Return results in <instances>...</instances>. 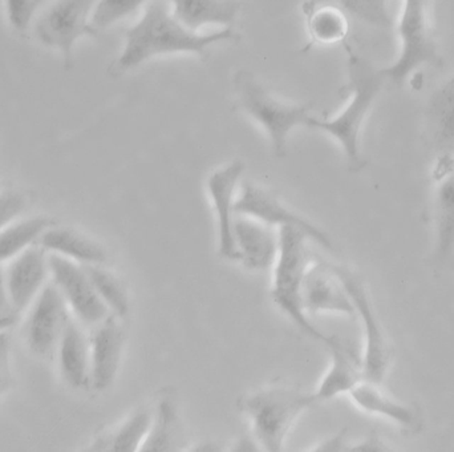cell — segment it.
Returning <instances> with one entry per match:
<instances>
[{
	"mask_svg": "<svg viewBox=\"0 0 454 452\" xmlns=\"http://www.w3.org/2000/svg\"><path fill=\"white\" fill-rule=\"evenodd\" d=\"M301 301L306 314H331L355 317V307L340 280L330 265L309 264L304 275Z\"/></svg>",
	"mask_w": 454,
	"mask_h": 452,
	"instance_id": "obj_15",
	"label": "cell"
},
{
	"mask_svg": "<svg viewBox=\"0 0 454 452\" xmlns=\"http://www.w3.org/2000/svg\"><path fill=\"white\" fill-rule=\"evenodd\" d=\"M39 241L40 246L50 253L82 265H103L108 258L100 243L69 227H48Z\"/></svg>",
	"mask_w": 454,
	"mask_h": 452,
	"instance_id": "obj_21",
	"label": "cell"
},
{
	"mask_svg": "<svg viewBox=\"0 0 454 452\" xmlns=\"http://www.w3.org/2000/svg\"><path fill=\"white\" fill-rule=\"evenodd\" d=\"M48 227V218H32L12 221L0 229V265L10 262L34 245Z\"/></svg>",
	"mask_w": 454,
	"mask_h": 452,
	"instance_id": "obj_26",
	"label": "cell"
},
{
	"mask_svg": "<svg viewBox=\"0 0 454 452\" xmlns=\"http://www.w3.org/2000/svg\"><path fill=\"white\" fill-rule=\"evenodd\" d=\"M348 395L363 413L387 419L403 429H413L418 424L419 416L415 408L387 394L381 390V385L364 379Z\"/></svg>",
	"mask_w": 454,
	"mask_h": 452,
	"instance_id": "obj_19",
	"label": "cell"
},
{
	"mask_svg": "<svg viewBox=\"0 0 454 452\" xmlns=\"http://www.w3.org/2000/svg\"><path fill=\"white\" fill-rule=\"evenodd\" d=\"M315 403V394L274 387L247 395L242 410L250 421L256 445L267 452H279L285 448L291 427Z\"/></svg>",
	"mask_w": 454,
	"mask_h": 452,
	"instance_id": "obj_4",
	"label": "cell"
},
{
	"mask_svg": "<svg viewBox=\"0 0 454 452\" xmlns=\"http://www.w3.org/2000/svg\"><path fill=\"white\" fill-rule=\"evenodd\" d=\"M45 0H4L8 21L16 31H26Z\"/></svg>",
	"mask_w": 454,
	"mask_h": 452,
	"instance_id": "obj_31",
	"label": "cell"
},
{
	"mask_svg": "<svg viewBox=\"0 0 454 452\" xmlns=\"http://www.w3.org/2000/svg\"><path fill=\"white\" fill-rule=\"evenodd\" d=\"M180 442V424H178L176 406L170 400H162L154 411L151 430H149L140 451H177Z\"/></svg>",
	"mask_w": 454,
	"mask_h": 452,
	"instance_id": "obj_25",
	"label": "cell"
},
{
	"mask_svg": "<svg viewBox=\"0 0 454 452\" xmlns=\"http://www.w3.org/2000/svg\"><path fill=\"white\" fill-rule=\"evenodd\" d=\"M153 414L149 410L136 411L116 430L98 438L90 451L136 452L140 451L149 430Z\"/></svg>",
	"mask_w": 454,
	"mask_h": 452,
	"instance_id": "obj_24",
	"label": "cell"
},
{
	"mask_svg": "<svg viewBox=\"0 0 454 452\" xmlns=\"http://www.w3.org/2000/svg\"><path fill=\"white\" fill-rule=\"evenodd\" d=\"M235 215L248 216L272 227L294 226L304 233L309 240L333 250V242L327 233L323 232L306 218L293 212L277 197L251 183H243L239 196L235 199Z\"/></svg>",
	"mask_w": 454,
	"mask_h": 452,
	"instance_id": "obj_11",
	"label": "cell"
},
{
	"mask_svg": "<svg viewBox=\"0 0 454 452\" xmlns=\"http://www.w3.org/2000/svg\"><path fill=\"white\" fill-rule=\"evenodd\" d=\"M68 320V305L63 294L53 281L45 283L29 306L24 325V338L29 352L40 358L52 355Z\"/></svg>",
	"mask_w": 454,
	"mask_h": 452,
	"instance_id": "obj_10",
	"label": "cell"
},
{
	"mask_svg": "<svg viewBox=\"0 0 454 452\" xmlns=\"http://www.w3.org/2000/svg\"><path fill=\"white\" fill-rule=\"evenodd\" d=\"M431 0H404L397 24L400 52L396 60L381 69L387 82L402 87L419 69L427 66H440L442 58L437 51L429 20Z\"/></svg>",
	"mask_w": 454,
	"mask_h": 452,
	"instance_id": "obj_5",
	"label": "cell"
},
{
	"mask_svg": "<svg viewBox=\"0 0 454 452\" xmlns=\"http://www.w3.org/2000/svg\"><path fill=\"white\" fill-rule=\"evenodd\" d=\"M436 257L447 258L454 249V167L437 181L434 194Z\"/></svg>",
	"mask_w": 454,
	"mask_h": 452,
	"instance_id": "obj_23",
	"label": "cell"
},
{
	"mask_svg": "<svg viewBox=\"0 0 454 452\" xmlns=\"http://www.w3.org/2000/svg\"><path fill=\"white\" fill-rule=\"evenodd\" d=\"M243 172H245V163L234 160L213 172L207 178V192L218 218V237H220L218 251L221 257L230 261L238 259L232 226H234L235 218L234 204L237 199L235 194Z\"/></svg>",
	"mask_w": 454,
	"mask_h": 452,
	"instance_id": "obj_12",
	"label": "cell"
},
{
	"mask_svg": "<svg viewBox=\"0 0 454 452\" xmlns=\"http://www.w3.org/2000/svg\"><path fill=\"white\" fill-rule=\"evenodd\" d=\"M96 0H55L36 21V36L43 44L55 48L72 60V51L80 37L96 35L90 13Z\"/></svg>",
	"mask_w": 454,
	"mask_h": 452,
	"instance_id": "obj_8",
	"label": "cell"
},
{
	"mask_svg": "<svg viewBox=\"0 0 454 452\" xmlns=\"http://www.w3.org/2000/svg\"><path fill=\"white\" fill-rule=\"evenodd\" d=\"M383 443L375 437L367 438V440H362V442L357 443L355 446H349L348 451H362V452H371V451H384Z\"/></svg>",
	"mask_w": 454,
	"mask_h": 452,
	"instance_id": "obj_36",
	"label": "cell"
},
{
	"mask_svg": "<svg viewBox=\"0 0 454 452\" xmlns=\"http://www.w3.org/2000/svg\"><path fill=\"white\" fill-rule=\"evenodd\" d=\"M344 11L368 26L391 28L388 0H339Z\"/></svg>",
	"mask_w": 454,
	"mask_h": 452,
	"instance_id": "obj_30",
	"label": "cell"
},
{
	"mask_svg": "<svg viewBox=\"0 0 454 452\" xmlns=\"http://www.w3.org/2000/svg\"><path fill=\"white\" fill-rule=\"evenodd\" d=\"M240 106L254 120L263 125L271 139L272 148L278 157L286 156L287 138L298 125L309 122V106H291L272 98L247 71H240L235 77Z\"/></svg>",
	"mask_w": 454,
	"mask_h": 452,
	"instance_id": "obj_7",
	"label": "cell"
},
{
	"mask_svg": "<svg viewBox=\"0 0 454 452\" xmlns=\"http://www.w3.org/2000/svg\"><path fill=\"white\" fill-rule=\"evenodd\" d=\"M278 234L279 249L272 272V299L303 333L327 346L333 336L322 333L309 321L301 301L304 275L311 264L306 246L309 237L294 226L279 227Z\"/></svg>",
	"mask_w": 454,
	"mask_h": 452,
	"instance_id": "obj_3",
	"label": "cell"
},
{
	"mask_svg": "<svg viewBox=\"0 0 454 452\" xmlns=\"http://www.w3.org/2000/svg\"><path fill=\"white\" fill-rule=\"evenodd\" d=\"M346 432H341L339 434L333 435V437L328 438L325 442L320 443L314 451L319 452H338V451H348V446L346 443Z\"/></svg>",
	"mask_w": 454,
	"mask_h": 452,
	"instance_id": "obj_35",
	"label": "cell"
},
{
	"mask_svg": "<svg viewBox=\"0 0 454 452\" xmlns=\"http://www.w3.org/2000/svg\"><path fill=\"white\" fill-rule=\"evenodd\" d=\"M336 277L340 280L355 307V314L360 318L364 331L363 369L365 381L381 385L388 374L392 363V345L376 314L372 299L364 282L348 267L330 265Z\"/></svg>",
	"mask_w": 454,
	"mask_h": 452,
	"instance_id": "obj_6",
	"label": "cell"
},
{
	"mask_svg": "<svg viewBox=\"0 0 454 452\" xmlns=\"http://www.w3.org/2000/svg\"><path fill=\"white\" fill-rule=\"evenodd\" d=\"M20 313L13 306L5 285L4 267L0 265V331L12 328L18 322Z\"/></svg>",
	"mask_w": 454,
	"mask_h": 452,
	"instance_id": "obj_32",
	"label": "cell"
},
{
	"mask_svg": "<svg viewBox=\"0 0 454 452\" xmlns=\"http://www.w3.org/2000/svg\"><path fill=\"white\" fill-rule=\"evenodd\" d=\"M175 18L189 31L205 26H231L239 12L238 0H169Z\"/></svg>",
	"mask_w": 454,
	"mask_h": 452,
	"instance_id": "obj_20",
	"label": "cell"
},
{
	"mask_svg": "<svg viewBox=\"0 0 454 452\" xmlns=\"http://www.w3.org/2000/svg\"><path fill=\"white\" fill-rule=\"evenodd\" d=\"M331 365L314 393L317 402L333 400L339 395L349 394L360 382L364 381L363 355H360L343 339L333 336L327 345Z\"/></svg>",
	"mask_w": 454,
	"mask_h": 452,
	"instance_id": "obj_17",
	"label": "cell"
},
{
	"mask_svg": "<svg viewBox=\"0 0 454 452\" xmlns=\"http://www.w3.org/2000/svg\"><path fill=\"white\" fill-rule=\"evenodd\" d=\"M238 37L230 27L207 35L189 31L173 15L170 3L152 0L140 20L125 32L124 50L116 66L119 71H129L156 56L172 53L204 56L210 45Z\"/></svg>",
	"mask_w": 454,
	"mask_h": 452,
	"instance_id": "obj_1",
	"label": "cell"
},
{
	"mask_svg": "<svg viewBox=\"0 0 454 452\" xmlns=\"http://www.w3.org/2000/svg\"><path fill=\"white\" fill-rule=\"evenodd\" d=\"M26 208V200L15 192L0 194V229L15 221Z\"/></svg>",
	"mask_w": 454,
	"mask_h": 452,
	"instance_id": "obj_33",
	"label": "cell"
},
{
	"mask_svg": "<svg viewBox=\"0 0 454 452\" xmlns=\"http://www.w3.org/2000/svg\"><path fill=\"white\" fill-rule=\"evenodd\" d=\"M426 120L434 148L442 155H453L454 75L432 93L427 104Z\"/></svg>",
	"mask_w": 454,
	"mask_h": 452,
	"instance_id": "obj_22",
	"label": "cell"
},
{
	"mask_svg": "<svg viewBox=\"0 0 454 452\" xmlns=\"http://www.w3.org/2000/svg\"><path fill=\"white\" fill-rule=\"evenodd\" d=\"M309 37L317 44L333 45L344 42L349 32L348 19L340 8L323 5L309 13Z\"/></svg>",
	"mask_w": 454,
	"mask_h": 452,
	"instance_id": "obj_27",
	"label": "cell"
},
{
	"mask_svg": "<svg viewBox=\"0 0 454 452\" xmlns=\"http://www.w3.org/2000/svg\"><path fill=\"white\" fill-rule=\"evenodd\" d=\"M255 443H250L247 440H240L238 442L237 448H234L235 451H258Z\"/></svg>",
	"mask_w": 454,
	"mask_h": 452,
	"instance_id": "obj_37",
	"label": "cell"
},
{
	"mask_svg": "<svg viewBox=\"0 0 454 452\" xmlns=\"http://www.w3.org/2000/svg\"><path fill=\"white\" fill-rule=\"evenodd\" d=\"M348 76L351 100L340 115L330 120L309 117L307 127L323 131L338 140L346 155L349 170L360 172L365 167L360 151V132L363 123L375 104L379 93L387 83L381 69L352 52L348 48Z\"/></svg>",
	"mask_w": 454,
	"mask_h": 452,
	"instance_id": "obj_2",
	"label": "cell"
},
{
	"mask_svg": "<svg viewBox=\"0 0 454 452\" xmlns=\"http://www.w3.org/2000/svg\"><path fill=\"white\" fill-rule=\"evenodd\" d=\"M56 352L59 371L66 384L72 389L90 386V337L76 318L69 317Z\"/></svg>",
	"mask_w": 454,
	"mask_h": 452,
	"instance_id": "obj_18",
	"label": "cell"
},
{
	"mask_svg": "<svg viewBox=\"0 0 454 452\" xmlns=\"http://www.w3.org/2000/svg\"><path fill=\"white\" fill-rule=\"evenodd\" d=\"M85 272L101 301L114 317L124 320L129 314V298L121 281L101 265H84Z\"/></svg>",
	"mask_w": 454,
	"mask_h": 452,
	"instance_id": "obj_28",
	"label": "cell"
},
{
	"mask_svg": "<svg viewBox=\"0 0 454 452\" xmlns=\"http://www.w3.org/2000/svg\"><path fill=\"white\" fill-rule=\"evenodd\" d=\"M48 265L53 282L82 326L95 328L111 315L108 307L96 293L84 265L52 253L48 254Z\"/></svg>",
	"mask_w": 454,
	"mask_h": 452,
	"instance_id": "obj_9",
	"label": "cell"
},
{
	"mask_svg": "<svg viewBox=\"0 0 454 452\" xmlns=\"http://www.w3.org/2000/svg\"><path fill=\"white\" fill-rule=\"evenodd\" d=\"M151 0H96L90 13V26L95 31L108 28L135 13Z\"/></svg>",
	"mask_w": 454,
	"mask_h": 452,
	"instance_id": "obj_29",
	"label": "cell"
},
{
	"mask_svg": "<svg viewBox=\"0 0 454 452\" xmlns=\"http://www.w3.org/2000/svg\"><path fill=\"white\" fill-rule=\"evenodd\" d=\"M121 320L109 315L92 328L90 336V386L96 392L109 389L116 379L124 350Z\"/></svg>",
	"mask_w": 454,
	"mask_h": 452,
	"instance_id": "obj_14",
	"label": "cell"
},
{
	"mask_svg": "<svg viewBox=\"0 0 454 452\" xmlns=\"http://www.w3.org/2000/svg\"><path fill=\"white\" fill-rule=\"evenodd\" d=\"M5 285L11 301L19 313L31 306L50 277L48 251L42 246H29L4 267Z\"/></svg>",
	"mask_w": 454,
	"mask_h": 452,
	"instance_id": "obj_13",
	"label": "cell"
},
{
	"mask_svg": "<svg viewBox=\"0 0 454 452\" xmlns=\"http://www.w3.org/2000/svg\"><path fill=\"white\" fill-rule=\"evenodd\" d=\"M235 248L238 262L251 272H264L274 266L279 249V234L275 227L248 216L235 215Z\"/></svg>",
	"mask_w": 454,
	"mask_h": 452,
	"instance_id": "obj_16",
	"label": "cell"
},
{
	"mask_svg": "<svg viewBox=\"0 0 454 452\" xmlns=\"http://www.w3.org/2000/svg\"><path fill=\"white\" fill-rule=\"evenodd\" d=\"M11 381V336L5 330L0 331V398L10 389Z\"/></svg>",
	"mask_w": 454,
	"mask_h": 452,
	"instance_id": "obj_34",
	"label": "cell"
}]
</instances>
